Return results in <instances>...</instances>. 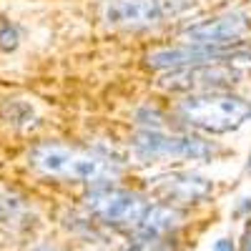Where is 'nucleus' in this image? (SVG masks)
<instances>
[{
    "instance_id": "0eeeda50",
    "label": "nucleus",
    "mask_w": 251,
    "mask_h": 251,
    "mask_svg": "<svg viewBox=\"0 0 251 251\" xmlns=\"http://www.w3.org/2000/svg\"><path fill=\"white\" fill-rule=\"evenodd\" d=\"M241 73L231 68V63H208V66H191V68H174L169 75L161 78V86L169 91H219L239 83Z\"/></svg>"
},
{
    "instance_id": "7ed1b4c3",
    "label": "nucleus",
    "mask_w": 251,
    "mask_h": 251,
    "mask_svg": "<svg viewBox=\"0 0 251 251\" xmlns=\"http://www.w3.org/2000/svg\"><path fill=\"white\" fill-rule=\"evenodd\" d=\"M149 206H151L149 199L136 191H128V188L100 186L86 196V208L100 224L123 228V231H131V234L141 224L143 214L149 211Z\"/></svg>"
},
{
    "instance_id": "f03ea898",
    "label": "nucleus",
    "mask_w": 251,
    "mask_h": 251,
    "mask_svg": "<svg viewBox=\"0 0 251 251\" xmlns=\"http://www.w3.org/2000/svg\"><path fill=\"white\" fill-rule=\"evenodd\" d=\"M178 116L203 133H228L251 121V103L241 96L203 91L186 96L178 103Z\"/></svg>"
},
{
    "instance_id": "ddd939ff",
    "label": "nucleus",
    "mask_w": 251,
    "mask_h": 251,
    "mask_svg": "<svg viewBox=\"0 0 251 251\" xmlns=\"http://www.w3.org/2000/svg\"><path fill=\"white\" fill-rule=\"evenodd\" d=\"M20 43V35H18V28L10 23V20H0V50H15Z\"/></svg>"
},
{
    "instance_id": "2eb2a0df",
    "label": "nucleus",
    "mask_w": 251,
    "mask_h": 251,
    "mask_svg": "<svg viewBox=\"0 0 251 251\" xmlns=\"http://www.w3.org/2000/svg\"><path fill=\"white\" fill-rule=\"evenodd\" d=\"M241 251H251V234L244 236V244H241Z\"/></svg>"
},
{
    "instance_id": "423d86ee",
    "label": "nucleus",
    "mask_w": 251,
    "mask_h": 251,
    "mask_svg": "<svg viewBox=\"0 0 251 251\" xmlns=\"http://www.w3.org/2000/svg\"><path fill=\"white\" fill-rule=\"evenodd\" d=\"M100 13L113 28L138 30L158 25L166 15L174 13V0H106Z\"/></svg>"
},
{
    "instance_id": "f8f14e48",
    "label": "nucleus",
    "mask_w": 251,
    "mask_h": 251,
    "mask_svg": "<svg viewBox=\"0 0 251 251\" xmlns=\"http://www.w3.org/2000/svg\"><path fill=\"white\" fill-rule=\"evenodd\" d=\"M126 251H171L166 239H149V236H133Z\"/></svg>"
},
{
    "instance_id": "9d476101",
    "label": "nucleus",
    "mask_w": 251,
    "mask_h": 251,
    "mask_svg": "<svg viewBox=\"0 0 251 251\" xmlns=\"http://www.w3.org/2000/svg\"><path fill=\"white\" fill-rule=\"evenodd\" d=\"M183 224V214L176 206L169 203H151L143 214L141 224L136 226L133 236H149V239H166Z\"/></svg>"
},
{
    "instance_id": "39448f33",
    "label": "nucleus",
    "mask_w": 251,
    "mask_h": 251,
    "mask_svg": "<svg viewBox=\"0 0 251 251\" xmlns=\"http://www.w3.org/2000/svg\"><path fill=\"white\" fill-rule=\"evenodd\" d=\"M133 151L141 161L156 158H191L203 161L214 158L216 149L196 136H166L161 131H143L133 141Z\"/></svg>"
},
{
    "instance_id": "6e6552de",
    "label": "nucleus",
    "mask_w": 251,
    "mask_h": 251,
    "mask_svg": "<svg viewBox=\"0 0 251 251\" xmlns=\"http://www.w3.org/2000/svg\"><path fill=\"white\" fill-rule=\"evenodd\" d=\"M249 18L244 13H226L203 20L183 30V40L191 46H231L246 35Z\"/></svg>"
},
{
    "instance_id": "f257e3e1",
    "label": "nucleus",
    "mask_w": 251,
    "mask_h": 251,
    "mask_svg": "<svg viewBox=\"0 0 251 251\" xmlns=\"http://www.w3.org/2000/svg\"><path fill=\"white\" fill-rule=\"evenodd\" d=\"M30 163L40 174L83 183H106L121 174V166L88 151L68 149L60 143H40L30 151Z\"/></svg>"
},
{
    "instance_id": "20e7f679",
    "label": "nucleus",
    "mask_w": 251,
    "mask_h": 251,
    "mask_svg": "<svg viewBox=\"0 0 251 251\" xmlns=\"http://www.w3.org/2000/svg\"><path fill=\"white\" fill-rule=\"evenodd\" d=\"M149 66L153 71H174V68H191L208 66V63H231V60H251V48L239 43L231 46H178L149 53Z\"/></svg>"
},
{
    "instance_id": "1a4fd4ad",
    "label": "nucleus",
    "mask_w": 251,
    "mask_h": 251,
    "mask_svg": "<svg viewBox=\"0 0 251 251\" xmlns=\"http://www.w3.org/2000/svg\"><path fill=\"white\" fill-rule=\"evenodd\" d=\"M211 181H206L196 174H174V176H163L156 178L153 191L158 199L169 201V206H188V203H199L211 194Z\"/></svg>"
},
{
    "instance_id": "dca6fc26",
    "label": "nucleus",
    "mask_w": 251,
    "mask_h": 251,
    "mask_svg": "<svg viewBox=\"0 0 251 251\" xmlns=\"http://www.w3.org/2000/svg\"><path fill=\"white\" fill-rule=\"evenodd\" d=\"M249 171H251V166H249Z\"/></svg>"
},
{
    "instance_id": "9b49d317",
    "label": "nucleus",
    "mask_w": 251,
    "mask_h": 251,
    "mask_svg": "<svg viewBox=\"0 0 251 251\" xmlns=\"http://www.w3.org/2000/svg\"><path fill=\"white\" fill-rule=\"evenodd\" d=\"M25 214V206L20 199L0 191V224H18V219Z\"/></svg>"
},
{
    "instance_id": "4468645a",
    "label": "nucleus",
    "mask_w": 251,
    "mask_h": 251,
    "mask_svg": "<svg viewBox=\"0 0 251 251\" xmlns=\"http://www.w3.org/2000/svg\"><path fill=\"white\" fill-rule=\"evenodd\" d=\"M214 251H234V241H228V239H219L214 244Z\"/></svg>"
}]
</instances>
